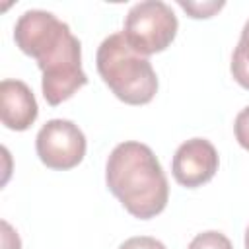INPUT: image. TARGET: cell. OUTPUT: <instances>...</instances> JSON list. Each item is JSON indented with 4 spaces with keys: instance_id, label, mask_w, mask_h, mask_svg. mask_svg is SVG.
I'll return each mask as SVG.
<instances>
[{
    "instance_id": "obj_1",
    "label": "cell",
    "mask_w": 249,
    "mask_h": 249,
    "mask_svg": "<svg viewBox=\"0 0 249 249\" xmlns=\"http://www.w3.org/2000/svg\"><path fill=\"white\" fill-rule=\"evenodd\" d=\"M14 41L21 53L37 60L43 72V97L49 105H60L88 84L82 70V43L53 12H23L16 21Z\"/></svg>"
},
{
    "instance_id": "obj_2",
    "label": "cell",
    "mask_w": 249,
    "mask_h": 249,
    "mask_svg": "<svg viewBox=\"0 0 249 249\" xmlns=\"http://www.w3.org/2000/svg\"><path fill=\"white\" fill-rule=\"evenodd\" d=\"M105 183L128 214L150 220L163 212L169 185L150 146L126 140L113 148L105 163Z\"/></svg>"
},
{
    "instance_id": "obj_3",
    "label": "cell",
    "mask_w": 249,
    "mask_h": 249,
    "mask_svg": "<svg viewBox=\"0 0 249 249\" xmlns=\"http://www.w3.org/2000/svg\"><path fill=\"white\" fill-rule=\"evenodd\" d=\"M95 64L107 88L128 105H146L158 93V76L148 56L138 54L123 31L105 37L97 49Z\"/></svg>"
},
{
    "instance_id": "obj_4",
    "label": "cell",
    "mask_w": 249,
    "mask_h": 249,
    "mask_svg": "<svg viewBox=\"0 0 249 249\" xmlns=\"http://www.w3.org/2000/svg\"><path fill=\"white\" fill-rule=\"evenodd\" d=\"M179 29L171 6L161 0H144L134 4L124 18L123 35L126 43L142 56L165 51Z\"/></svg>"
},
{
    "instance_id": "obj_5",
    "label": "cell",
    "mask_w": 249,
    "mask_h": 249,
    "mask_svg": "<svg viewBox=\"0 0 249 249\" xmlns=\"http://www.w3.org/2000/svg\"><path fill=\"white\" fill-rule=\"evenodd\" d=\"M86 136L82 128L68 119L47 121L35 138V150L39 160L56 171L76 167L86 156Z\"/></svg>"
},
{
    "instance_id": "obj_6",
    "label": "cell",
    "mask_w": 249,
    "mask_h": 249,
    "mask_svg": "<svg viewBox=\"0 0 249 249\" xmlns=\"http://www.w3.org/2000/svg\"><path fill=\"white\" fill-rule=\"evenodd\" d=\"M220 165L214 144L206 138H191L183 142L171 160V173L175 181L187 189H196L208 183Z\"/></svg>"
},
{
    "instance_id": "obj_7",
    "label": "cell",
    "mask_w": 249,
    "mask_h": 249,
    "mask_svg": "<svg viewBox=\"0 0 249 249\" xmlns=\"http://www.w3.org/2000/svg\"><path fill=\"white\" fill-rule=\"evenodd\" d=\"M39 115L37 99L31 88L21 80H2L0 84V119L10 130H27Z\"/></svg>"
},
{
    "instance_id": "obj_8",
    "label": "cell",
    "mask_w": 249,
    "mask_h": 249,
    "mask_svg": "<svg viewBox=\"0 0 249 249\" xmlns=\"http://www.w3.org/2000/svg\"><path fill=\"white\" fill-rule=\"evenodd\" d=\"M230 70H231L233 80H235L241 88L249 89V19L245 21V25H243V29H241L239 43H237V47L233 49Z\"/></svg>"
},
{
    "instance_id": "obj_9",
    "label": "cell",
    "mask_w": 249,
    "mask_h": 249,
    "mask_svg": "<svg viewBox=\"0 0 249 249\" xmlns=\"http://www.w3.org/2000/svg\"><path fill=\"white\" fill-rule=\"evenodd\" d=\"M187 249H233V245L222 231L208 230V231L196 233L187 245Z\"/></svg>"
},
{
    "instance_id": "obj_10",
    "label": "cell",
    "mask_w": 249,
    "mask_h": 249,
    "mask_svg": "<svg viewBox=\"0 0 249 249\" xmlns=\"http://www.w3.org/2000/svg\"><path fill=\"white\" fill-rule=\"evenodd\" d=\"M179 6L191 18L200 19V18H210L216 12H220L224 8V2H185V0H179Z\"/></svg>"
},
{
    "instance_id": "obj_11",
    "label": "cell",
    "mask_w": 249,
    "mask_h": 249,
    "mask_svg": "<svg viewBox=\"0 0 249 249\" xmlns=\"http://www.w3.org/2000/svg\"><path fill=\"white\" fill-rule=\"evenodd\" d=\"M233 132H235L237 144H239L243 150L249 152V105L237 113L235 123H233Z\"/></svg>"
},
{
    "instance_id": "obj_12",
    "label": "cell",
    "mask_w": 249,
    "mask_h": 249,
    "mask_svg": "<svg viewBox=\"0 0 249 249\" xmlns=\"http://www.w3.org/2000/svg\"><path fill=\"white\" fill-rule=\"evenodd\" d=\"M119 249H165V245L156 237L136 235V237H128L126 241H123Z\"/></svg>"
},
{
    "instance_id": "obj_13",
    "label": "cell",
    "mask_w": 249,
    "mask_h": 249,
    "mask_svg": "<svg viewBox=\"0 0 249 249\" xmlns=\"http://www.w3.org/2000/svg\"><path fill=\"white\" fill-rule=\"evenodd\" d=\"M0 226H2V249H21V239L18 231L6 220H2Z\"/></svg>"
},
{
    "instance_id": "obj_14",
    "label": "cell",
    "mask_w": 249,
    "mask_h": 249,
    "mask_svg": "<svg viewBox=\"0 0 249 249\" xmlns=\"http://www.w3.org/2000/svg\"><path fill=\"white\" fill-rule=\"evenodd\" d=\"M245 249H249V226L245 230Z\"/></svg>"
}]
</instances>
